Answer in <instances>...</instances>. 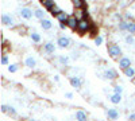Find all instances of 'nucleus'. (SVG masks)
Here are the masks:
<instances>
[{
  "label": "nucleus",
  "instance_id": "1",
  "mask_svg": "<svg viewBox=\"0 0 135 121\" xmlns=\"http://www.w3.org/2000/svg\"><path fill=\"white\" fill-rule=\"evenodd\" d=\"M95 26H93V23L89 19H84V20H80L78 22V26H77V31L80 32V34H89V32L92 31V28H93Z\"/></svg>",
  "mask_w": 135,
  "mask_h": 121
},
{
  "label": "nucleus",
  "instance_id": "2",
  "mask_svg": "<svg viewBox=\"0 0 135 121\" xmlns=\"http://www.w3.org/2000/svg\"><path fill=\"white\" fill-rule=\"evenodd\" d=\"M107 51L112 59H120L122 58V49L116 43H109L107 47Z\"/></svg>",
  "mask_w": 135,
  "mask_h": 121
},
{
  "label": "nucleus",
  "instance_id": "3",
  "mask_svg": "<svg viewBox=\"0 0 135 121\" xmlns=\"http://www.w3.org/2000/svg\"><path fill=\"white\" fill-rule=\"evenodd\" d=\"M78 22L80 20H84V19H88L89 16V12H88V9L86 8H81V9H74L73 11V14H72Z\"/></svg>",
  "mask_w": 135,
  "mask_h": 121
},
{
  "label": "nucleus",
  "instance_id": "4",
  "mask_svg": "<svg viewBox=\"0 0 135 121\" xmlns=\"http://www.w3.org/2000/svg\"><path fill=\"white\" fill-rule=\"evenodd\" d=\"M19 14H20L22 18L26 19V20H30V19L32 18V15H35V14L32 12V9L28 8V7H23V8L20 9V12H19Z\"/></svg>",
  "mask_w": 135,
  "mask_h": 121
},
{
  "label": "nucleus",
  "instance_id": "5",
  "mask_svg": "<svg viewBox=\"0 0 135 121\" xmlns=\"http://www.w3.org/2000/svg\"><path fill=\"white\" fill-rule=\"evenodd\" d=\"M119 67L124 71L126 69H128V67H131V59L128 58V57H122L120 59H119Z\"/></svg>",
  "mask_w": 135,
  "mask_h": 121
},
{
  "label": "nucleus",
  "instance_id": "6",
  "mask_svg": "<svg viewBox=\"0 0 135 121\" xmlns=\"http://www.w3.org/2000/svg\"><path fill=\"white\" fill-rule=\"evenodd\" d=\"M57 45H58V47H61V49H66V47L70 46V39L68 38V36H60V38L57 39Z\"/></svg>",
  "mask_w": 135,
  "mask_h": 121
},
{
  "label": "nucleus",
  "instance_id": "7",
  "mask_svg": "<svg viewBox=\"0 0 135 121\" xmlns=\"http://www.w3.org/2000/svg\"><path fill=\"white\" fill-rule=\"evenodd\" d=\"M69 82L73 87H76V89H81V86H83V81L80 77H77V75H73L69 78Z\"/></svg>",
  "mask_w": 135,
  "mask_h": 121
},
{
  "label": "nucleus",
  "instance_id": "8",
  "mask_svg": "<svg viewBox=\"0 0 135 121\" xmlns=\"http://www.w3.org/2000/svg\"><path fill=\"white\" fill-rule=\"evenodd\" d=\"M104 78H107L109 81H115L118 78V73L114 69H107V70H104Z\"/></svg>",
  "mask_w": 135,
  "mask_h": 121
},
{
  "label": "nucleus",
  "instance_id": "9",
  "mask_svg": "<svg viewBox=\"0 0 135 121\" xmlns=\"http://www.w3.org/2000/svg\"><path fill=\"white\" fill-rule=\"evenodd\" d=\"M66 26L69 27V28H72V30H77L78 20H77L73 15H70V16H69V19H68V22H66Z\"/></svg>",
  "mask_w": 135,
  "mask_h": 121
},
{
  "label": "nucleus",
  "instance_id": "10",
  "mask_svg": "<svg viewBox=\"0 0 135 121\" xmlns=\"http://www.w3.org/2000/svg\"><path fill=\"white\" fill-rule=\"evenodd\" d=\"M2 23L4 26H12L14 24V18L8 14H3L2 15Z\"/></svg>",
  "mask_w": 135,
  "mask_h": 121
},
{
  "label": "nucleus",
  "instance_id": "11",
  "mask_svg": "<svg viewBox=\"0 0 135 121\" xmlns=\"http://www.w3.org/2000/svg\"><path fill=\"white\" fill-rule=\"evenodd\" d=\"M43 50H45L46 54H54L55 52V45L53 42H47V43L43 45Z\"/></svg>",
  "mask_w": 135,
  "mask_h": 121
},
{
  "label": "nucleus",
  "instance_id": "12",
  "mask_svg": "<svg viewBox=\"0 0 135 121\" xmlns=\"http://www.w3.org/2000/svg\"><path fill=\"white\" fill-rule=\"evenodd\" d=\"M41 3H42V6H43L45 8L49 11V12H50V11H51L55 6H57V4H55V2H53V0H42Z\"/></svg>",
  "mask_w": 135,
  "mask_h": 121
},
{
  "label": "nucleus",
  "instance_id": "13",
  "mask_svg": "<svg viewBox=\"0 0 135 121\" xmlns=\"http://www.w3.org/2000/svg\"><path fill=\"white\" fill-rule=\"evenodd\" d=\"M73 8L74 9H81V8H86V2L84 0H73Z\"/></svg>",
  "mask_w": 135,
  "mask_h": 121
},
{
  "label": "nucleus",
  "instance_id": "14",
  "mask_svg": "<svg viewBox=\"0 0 135 121\" xmlns=\"http://www.w3.org/2000/svg\"><path fill=\"white\" fill-rule=\"evenodd\" d=\"M107 116H108L109 120H116L119 117V112L116 111V109H114V108H109L107 111Z\"/></svg>",
  "mask_w": 135,
  "mask_h": 121
},
{
  "label": "nucleus",
  "instance_id": "15",
  "mask_svg": "<svg viewBox=\"0 0 135 121\" xmlns=\"http://www.w3.org/2000/svg\"><path fill=\"white\" fill-rule=\"evenodd\" d=\"M69 14H68V12H65V11H62V12L57 16V18H55V19H57L58 22H60V23H65L66 24V22H68V19H69Z\"/></svg>",
  "mask_w": 135,
  "mask_h": 121
},
{
  "label": "nucleus",
  "instance_id": "16",
  "mask_svg": "<svg viewBox=\"0 0 135 121\" xmlns=\"http://www.w3.org/2000/svg\"><path fill=\"white\" fill-rule=\"evenodd\" d=\"M127 32H128V35L135 36V22L134 20L127 22Z\"/></svg>",
  "mask_w": 135,
  "mask_h": 121
},
{
  "label": "nucleus",
  "instance_id": "17",
  "mask_svg": "<svg viewBox=\"0 0 135 121\" xmlns=\"http://www.w3.org/2000/svg\"><path fill=\"white\" fill-rule=\"evenodd\" d=\"M76 120L77 121H86L88 120V116H86V113L84 112V111H77L76 112Z\"/></svg>",
  "mask_w": 135,
  "mask_h": 121
},
{
  "label": "nucleus",
  "instance_id": "18",
  "mask_svg": "<svg viewBox=\"0 0 135 121\" xmlns=\"http://www.w3.org/2000/svg\"><path fill=\"white\" fill-rule=\"evenodd\" d=\"M41 27L43 28V30H51V27H53V23H51V20H49V19H43V20H41Z\"/></svg>",
  "mask_w": 135,
  "mask_h": 121
},
{
  "label": "nucleus",
  "instance_id": "19",
  "mask_svg": "<svg viewBox=\"0 0 135 121\" xmlns=\"http://www.w3.org/2000/svg\"><path fill=\"white\" fill-rule=\"evenodd\" d=\"M34 16H37L39 20H43V19H46V12H45V11L42 9V8H37L35 11H34Z\"/></svg>",
  "mask_w": 135,
  "mask_h": 121
},
{
  "label": "nucleus",
  "instance_id": "20",
  "mask_svg": "<svg viewBox=\"0 0 135 121\" xmlns=\"http://www.w3.org/2000/svg\"><path fill=\"white\" fill-rule=\"evenodd\" d=\"M109 101L112 102V104H120L122 102V94H112L111 97H109Z\"/></svg>",
  "mask_w": 135,
  "mask_h": 121
},
{
  "label": "nucleus",
  "instance_id": "21",
  "mask_svg": "<svg viewBox=\"0 0 135 121\" xmlns=\"http://www.w3.org/2000/svg\"><path fill=\"white\" fill-rule=\"evenodd\" d=\"M25 65L27 66V67H34V66H35L37 65V62H35V59H34L32 57H27L26 59H25Z\"/></svg>",
  "mask_w": 135,
  "mask_h": 121
},
{
  "label": "nucleus",
  "instance_id": "22",
  "mask_svg": "<svg viewBox=\"0 0 135 121\" xmlns=\"http://www.w3.org/2000/svg\"><path fill=\"white\" fill-rule=\"evenodd\" d=\"M124 75L126 77H128V78H135V69L132 67H128V69H126L124 70Z\"/></svg>",
  "mask_w": 135,
  "mask_h": 121
},
{
  "label": "nucleus",
  "instance_id": "23",
  "mask_svg": "<svg viewBox=\"0 0 135 121\" xmlns=\"http://www.w3.org/2000/svg\"><path fill=\"white\" fill-rule=\"evenodd\" d=\"M116 27H118V30H119V31H122V32H127V20L120 22V23H119Z\"/></svg>",
  "mask_w": 135,
  "mask_h": 121
},
{
  "label": "nucleus",
  "instance_id": "24",
  "mask_svg": "<svg viewBox=\"0 0 135 121\" xmlns=\"http://www.w3.org/2000/svg\"><path fill=\"white\" fill-rule=\"evenodd\" d=\"M124 42H126V45H128V46H134L135 45V38L132 35H126L124 36Z\"/></svg>",
  "mask_w": 135,
  "mask_h": 121
},
{
  "label": "nucleus",
  "instance_id": "25",
  "mask_svg": "<svg viewBox=\"0 0 135 121\" xmlns=\"http://www.w3.org/2000/svg\"><path fill=\"white\" fill-rule=\"evenodd\" d=\"M58 62L62 66H68V63H69V57H68V55H60L58 57Z\"/></svg>",
  "mask_w": 135,
  "mask_h": 121
},
{
  "label": "nucleus",
  "instance_id": "26",
  "mask_svg": "<svg viewBox=\"0 0 135 121\" xmlns=\"http://www.w3.org/2000/svg\"><path fill=\"white\" fill-rule=\"evenodd\" d=\"M62 11H64V9H61V8H60L58 6H55V7H54V8H53V9L50 11V14H51V16L57 18V16H58V15H60V14L62 12Z\"/></svg>",
  "mask_w": 135,
  "mask_h": 121
},
{
  "label": "nucleus",
  "instance_id": "27",
  "mask_svg": "<svg viewBox=\"0 0 135 121\" xmlns=\"http://www.w3.org/2000/svg\"><path fill=\"white\" fill-rule=\"evenodd\" d=\"M30 38H31L32 42H35V43L41 42V35L38 34V32H32V34H30Z\"/></svg>",
  "mask_w": 135,
  "mask_h": 121
},
{
  "label": "nucleus",
  "instance_id": "28",
  "mask_svg": "<svg viewBox=\"0 0 135 121\" xmlns=\"http://www.w3.org/2000/svg\"><path fill=\"white\" fill-rule=\"evenodd\" d=\"M103 36H101V35H97L96 38H95V45L96 46H100V45H103Z\"/></svg>",
  "mask_w": 135,
  "mask_h": 121
},
{
  "label": "nucleus",
  "instance_id": "29",
  "mask_svg": "<svg viewBox=\"0 0 135 121\" xmlns=\"http://www.w3.org/2000/svg\"><path fill=\"white\" fill-rule=\"evenodd\" d=\"M114 93H115V94H122V93H123V87H122L120 85H115V86H114Z\"/></svg>",
  "mask_w": 135,
  "mask_h": 121
},
{
  "label": "nucleus",
  "instance_id": "30",
  "mask_svg": "<svg viewBox=\"0 0 135 121\" xmlns=\"http://www.w3.org/2000/svg\"><path fill=\"white\" fill-rule=\"evenodd\" d=\"M18 69H19L18 65H9V66H8V71H9V73H16Z\"/></svg>",
  "mask_w": 135,
  "mask_h": 121
},
{
  "label": "nucleus",
  "instance_id": "31",
  "mask_svg": "<svg viewBox=\"0 0 135 121\" xmlns=\"http://www.w3.org/2000/svg\"><path fill=\"white\" fill-rule=\"evenodd\" d=\"M7 113H9V114L15 116V114H16V111H15V108H14V106H8V105H7Z\"/></svg>",
  "mask_w": 135,
  "mask_h": 121
},
{
  "label": "nucleus",
  "instance_id": "32",
  "mask_svg": "<svg viewBox=\"0 0 135 121\" xmlns=\"http://www.w3.org/2000/svg\"><path fill=\"white\" fill-rule=\"evenodd\" d=\"M8 63V57L6 55V54H3V57H2V65H7Z\"/></svg>",
  "mask_w": 135,
  "mask_h": 121
},
{
  "label": "nucleus",
  "instance_id": "33",
  "mask_svg": "<svg viewBox=\"0 0 135 121\" xmlns=\"http://www.w3.org/2000/svg\"><path fill=\"white\" fill-rule=\"evenodd\" d=\"M128 120H130V121H135V113H131V114L128 116Z\"/></svg>",
  "mask_w": 135,
  "mask_h": 121
},
{
  "label": "nucleus",
  "instance_id": "34",
  "mask_svg": "<svg viewBox=\"0 0 135 121\" xmlns=\"http://www.w3.org/2000/svg\"><path fill=\"white\" fill-rule=\"evenodd\" d=\"M2 112L3 113H7V105H2Z\"/></svg>",
  "mask_w": 135,
  "mask_h": 121
},
{
  "label": "nucleus",
  "instance_id": "35",
  "mask_svg": "<svg viewBox=\"0 0 135 121\" xmlns=\"http://www.w3.org/2000/svg\"><path fill=\"white\" fill-rule=\"evenodd\" d=\"M66 27H68V26H66L65 23H60V28H61V30H65Z\"/></svg>",
  "mask_w": 135,
  "mask_h": 121
},
{
  "label": "nucleus",
  "instance_id": "36",
  "mask_svg": "<svg viewBox=\"0 0 135 121\" xmlns=\"http://www.w3.org/2000/svg\"><path fill=\"white\" fill-rule=\"evenodd\" d=\"M65 96H66L68 98H73V93H70V92H69V93H66Z\"/></svg>",
  "mask_w": 135,
  "mask_h": 121
},
{
  "label": "nucleus",
  "instance_id": "37",
  "mask_svg": "<svg viewBox=\"0 0 135 121\" xmlns=\"http://www.w3.org/2000/svg\"><path fill=\"white\" fill-rule=\"evenodd\" d=\"M54 81L58 82V81H60V75H54Z\"/></svg>",
  "mask_w": 135,
  "mask_h": 121
},
{
  "label": "nucleus",
  "instance_id": "38",
  "mask_svg": "<svg viewBox=\"0 0 135 121\" xmlns=\"http://www.w3.org/2000/svg\"><path fill=\"white\" fill-rule=\"evenodd\" d=\"M27 121H37V120H35V118H28Z\"/></svg>",
  "mask_w": 135,
  "mask_h": 121
}]
</instances>
